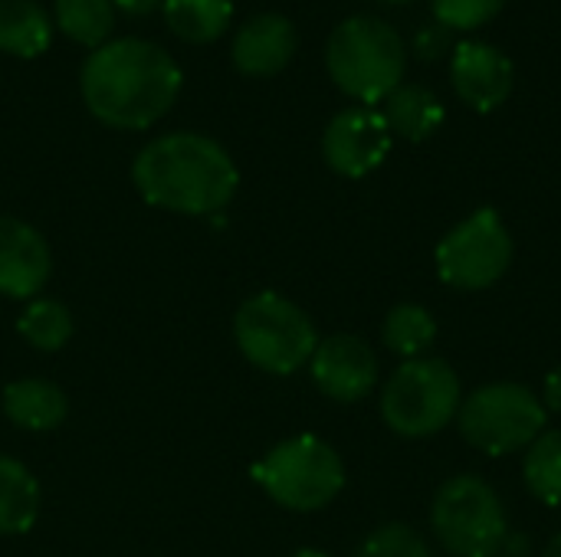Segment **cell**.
<instances>
[{
	"mask_svg": "<svg viewBox=\"0 0 561 557\" xmlns=\"http://www.w3.org/2000/svg\"><path fill=\"white\" fill-rule=\"evenodd\" d=\"M53 39L49 13L36 0H0V53L33 59Z\"/></svg>",
	"mask_w": 561,
	"mask_h": 557,
	"instance_id": "obj_17",
	"label": "cell"
},
{
	"mask_svg": "<svg viewBox=\"0 0 561 557\" xmlns=\"http://www.w3.org/2000/svg\"><path fill=\"white\" fill-rule=\"evenodd\" d=\"M131 181L151 207L204 217L233 200L240 171L220 141L197 131H171L138 151Z\"/></svg>",
	"mask_w": 561,
	"mask_h": 557,
	"instance_id": "obj_2",
	"label": "cell"
},
{
	"mask_svg": "<svg viewBox=\"0 0 561 557\" xmlns=\"http://www.w3.org/2000/svg\"><path fill=\"white\" fill-rule=\"evenodd\" d=\"M164 23L184 43H214L230 30L233 0H164Z\"/></svg>",
	"mask_w": 561,
	"mask_h": 557,
	"instance_id": "obj_19",
	"label": "cell"
},
{
	"mask_svg": "<svg viewBox=\"0 0 561 557\" xmlns=\"http://www.w3.org/2000/svg\"><path fill=\"white\" fill-rule=\"evenodd\" d=\"M309 364L316 387L339 404H355L378 384V358L371 345L355 335H332L319 341Z\"/></svg>",
	"mask_w": 561,
	"mask_h": 557,
	"instance_id": "obj_11",
	"label": "cell"
},
{
	"mask_svg": "<svg viewBox=\"0 0 561 557\" xmlns=\"http://www.w3.org/2000/svg\"><path fill=\"white\" fill-rule=\"evenodd\" d=\"M16 332L36 351H59L72 338V315L56 299H33L16 318Z\"/></svg>",
	"mask_w": 561,
	"mask_h": 557,
	"instance_id": "obj_22",
	"label": "cell"
},
{
	"mask_svg": "<svg viewBox=\"0 0 561 557\" xmlns=\"http://www.w3.org/2000/svg\"><path fill=\"white\" fill-rule=\"evenodd\" d=\"M158 3H164V0H112V7H118L125 13H151Z\"/></svg>",
	"mask_w": 561,
	"mask_h": 557,
	"instance_id": "obj_28",
	"label": "cell"
},
{
	"mask_svg": "<svg viewBox=\"0 0 561 557\" xmlns=\"http://www.w3.org/2000/svg\"><path fill=\"white\" fill-rule=\"evenodd\" d=\"M293 557H329V555H322V552H312V548H302V552H296Z\"/></svg>",
	"mask_w": 561,
	"mask_h": 557,
	"instance_id": "obj_30",
	"label": "cell"
},
{
	"mask_svg": "<svg viewBox=\"0 0 561 557\" xmlns=\"http://www.w3.org/2000/svg\"><path fill=\"white\" fill-rule=\"evenodd\" d=\"M391 128L371 105H352L339 112L322 135V154L342 177H365L385 164L391 151Z\"/></svg>",
	"mask_w": 561,
	"mask_h": 557,
	"instance_id": "obj_10",
	"label": "cell"
},
{
	"mask_svg": "<svg viewBox=\"0 0 561 557\" xmlns=\"http://www.w3.org/2000/svg\"><path fill=\"white\" fill-rule=\"evenodd\" d=\"M355 557H431L427 542L408 525H385L371 532Z\"/></svg>",
	"mask_w": 561,
	"mask_h": 557,
	"instance_id": "obj_24",
	"label": "cell"
},
{
	"mask_svg": "<svg viewBox=\"0 0 561 557\" xmlns=\"http://www.w3.org/2000/svg\"><path fill=\"white\" fill-rule=\"evenodd\" d=\"M546 404H549V410L561 414V364L546 378Z\"/></svg>",
	"mask_w": 561,
	"mask_h": 557,
	"instance_id": "obj_27",
	"label": "cell"
},
{
	"mask_svg": "<svg viewBox=\"0 0 561 557\" xmlns=\"http://www.w3.org/2000/svg\"><path fill=\"white\" fill-rule=\"evenodd\" d=\"M36 515H39V486L33 473L16 460L0 456V535L30 532Z\"/></svg>",
	"mask_w": 561,
	"mask_h": 557,
	"instance_id": "obj_18",
	"label": "cell"
},
{
	"mask_svg": "<svg viewBox=\"0 0 561 557\" xmlns=\"http://www.w3.org/2000/svg\"><path fill=\"white\" fill-rule=\"evenodd\" d=\"M447 43H450V30L447 26H427V30H421L417 33V53L424 56V59H431V56H440L444 49H447Z\"/></svg>",
	"mask_w": 561,
	"mask_h": 557,
	"instance_id": "obj_26",
	"label": "cell"
},
{
	"mask_svg": "<svg viewBox=\"0 0 561 557\" xmlns=\"http://www.w3.org/2000/svg\"><path fill=\"white\" fill-rule=\"evenodd\" d=\"M385 121L391 135H401L408 141H424L431 138L440 121H444V105L440 98L417 82H401L388 98H385Z\"/></svg>",
	"mask_w": 561,
	"mask_h": 557,
	"instance_id": "obj_16",
	"label": "cell"
},
{
	"mask_svg": "<svg viewBox=\"0 0 561 557\" xmlns=\"http://www.w3.org/2000/svg\"><path fill=\"white\" fill-rule=\"evenodd\" d=\"M542 557H561V535H556V538L549 542V548H546V555Z\"/></svg>",
	"mask_w": 561,
	"mask_h": 557,
	"instance_id": "obj_29",
	"label": "cell"
},
{
	"mask_svg": "<svg viewBox=\"0 0 561 557\" xmlns=\"http://www.w3.org/2000/svg\"><path fill=\"white\" fill-rule=\"evenodd\" d=\"M450 82L473 112H493L513 95L516 69L503 49L480 39H467L454 46Z\"/></svg>",
	"mask_w": 561,
	"mask_h": 557,
	"instance_id": "obj_12",
	"label": "cell"
},
{
	"mask_svg": "<svg viewBox=\"0 0 561 557\" xmlns=\"http://www.w3.org/2000/svg\"><path fill=\"white\" fill-rule=\"evenodd\" d=\"M526 486L529 492L546 502V506H561V430L539 433V440L526 450Z\"/></svg>",
	"mask_w": 561,
	"mask_h": 557,
	"instance_id": "obj_23",
	"label": "cell"
},
{
	"mask_svg": "<svg viewBox=\"0 0 561 557\" xmlns=\"http://www.w3.org/2000/svg\"><path fill=\"white\" fill-rule=\"evenodd\" d=\"M385 3H404V0H385Z\"/></svg>",
	"mask_w": 561,
	"mask_h": 557,
	"instance_id": "obj_31",
	"label": "cell"
},
{
	"mask_svg": "<svg viewBox=\"0 0 561 557\" xmlns=\"http://www.w3.org/2000/svg\"><path fill=\"white\" fill-rule=\"evenodd\" d=\"M53 276L49 243L36 227L16 217H0V295L33 299Z\"/></svg>",
	"mask_w": 561,
	"mask_h": 557,
	"instance_id": "obj_13",
	"label": "cell"
},
{
	"mask_svg": "<svg viewBox=\"0 0 561 557\" xmlns=\"http://www.w3.org/2000/svg\"><path fill=\"white\" fill-rule=\"evenodd\" d=\"M53 20L72 43L95 49L108 43V33L115 26V7L112 0H53Z\"/></svg>",
	"mask_w": 561,
	"mask_h": 557,
	"instance_id": "obj_20",
	"label": "cell"
},
{
	"mask_svg": "<svg viewBox=\"0 0 561 557\" xmlns=\"http://www.w3.org/2000/svg\"><path fill=\"white\" fill-rule=\"evenodd\" d=\"M233 335L250 364L283 378L309 364L319 348L312 318L279 292L247 299L233 318Z\"/></svg>",
	"mask_w": 561,
	"mask_h": 557,
	"instance_id": "obj_4",
	"label": "cell"
},
{
	"mask_svg": "<svg viewBox=\"0 0 561 557\" xmlns=\"http://www.w3.org/2000/svg\"><path fill=\"white\" fill-rule=\"evenodd\" d=\"M513 263V236L493 207L470 213L437 246V272L460 292H477L506 276Z\"/></svg>",
	"mask_w": 561,
	"mask_h": 557,
	"instance_id": "obj_9",
	"label": "cell"
},
{
	"mask_svg": "<svg viewBox=\"0 0 561 557\" xmlns=\"http://www.w3.org/2000/svg\"><path fill=\"white\" fill-rule=\"evenodd\" d=\"M181 69L174 56L141 36H122L95 46L79 69V92L85 108L108 128H151L181 92Z\"/></svg>",
	"mask_w": 561,
	"mask_h": 557,
	"instance_id": "obj_1",
	"label": "cell"
},
{
	"mask_svg": "<svg viewBox=\"0 0 561 557\" xmlns=\"http://www.w3.org/2000/svg\"><path fill=\"white\" fill-rule=\"evenodd\" d=\"M506 0H431L434 20L447 30H477L490 23Z\"/></svg>",
	"mask_w": 561,
	"mask_h": 557,
	"instance_id": "obj_25",
	"label": "cell"
},
{
	"mask_svg": "<svg viewBox=\"0 0 561 557\" xmlns=\"http://www.w3.org/2000/svg\"><path fill=\"white\" fill-rule=\"evenodd\" d=\"M253 479L276 506L293 512H319L342 492L345 466L325 440L293 437L253 466Z\"/></svg>",
	"mask_w": 561,
	"mask_h": 557,
	"instance_id": "obj_5",
	"label": "cell"
},
{
	"mask_svg": "<svg viewBox=\"0 0 561 557\" xmlns=\"http://www.w3.org/2000/svg\"><path fill=\"white\" fill-rule=\"evenodd\" d=\"M408 49L401 33L375 16L342 20L325 46V66L332 82L362 105L385 102L404 79Z\"/></svg>",
	"mask_w": 561,
	"mask_h": 557,
	"instance_id": "obj_3",
	"label": "cell"
},
{
	"mask_svg": "<svg viewBox=\"0 0 561 557\" xmlns=\"http://www.w3.org/2000/svg\"><path fill=\"white\" fill-rule=\"evenodd\" d=\"M296 53V26L283 13H253L240 23L230 59L243 76H276Z\"/></svg>",
	"mask_w": 561,
	"mask_h": 557,
	"instance_id": "obj_14",
	"label": "cell"
},
{
	"mask_svg": "<svg viewBox=\"0 0 561 557\" xmlns=\"http://www.w3.org/2000/svg\"><path fill=\"white\" fill-rule=\"evenodd\" d=\"M0 401H3V414L10 417V423L30 433L56 430L69 414L66 394L53 381H43V378H23V381L7 384Z\"/></svg>",
	"mask_w": 561,
	"mask_h": 557,
	"instance_id": "obj_15",
	"label": "cell"
},
{
	"mask_svg": "<svg viewBox=\"0 0 561 557\" xmlns=\"http://www.w3.org/2000/svg\"><path fill=\"white\" fill-rule=\"evenodd\" d=\"M546 430V407L523 384H486L460 404V433L486 456L529 450Z\"/></svg>",
	"mask_w": 561,
	"mask_h": 557,
	"instance_id": "obj_8",
	"label": "cell"
},
{
	"mask_svg": "<svg viewBox=\"0 0 561 557\" xmlns=\"http://www.w3.org/2000/svg\"><path fill=\"white\" fill-rule=\"evenodd\" d=\"M460 414V378L440 358L404 361L381 394L385 423L411 440L440 433Z\"/></svg>",
	"mask_w": 561,
	"mask_h": 557,
	"instance_id": "obj_6",
	"label": "cell"
},
{
	"mask_svg": "<svg viewBox=\"0 0 561 557\" xmlns=\"http://www.w3.org/2000/svg\"><path fill=\"white\" fill-rule=\"evenodd\" d=\"M434 338H437V322L424 305L408 302L391 309L385 318V345L408 361L421 358L434 345Z\"/></svg>",
	"mask_w": 561,
	"mask_h": 557,
	"instance_id": "obj_21",
	"label": "cell"
},
{
	"mask_svg": "<svg viewBox=\"0 0 561 557\" xmlns=\"http://www.w3.org/2000/svg\"><path fill=\"white\" fill-rule=\"evenodd\" d=\"M431 525L454 557H496L506 545V512L480 476L447 479L431 506Z\"/></svg>",
	"mask_w": 561,
	"mask_h": 557,
	"instance_id": "obj_7",
	"label": "cell"
}]
</instances>
